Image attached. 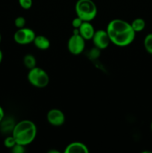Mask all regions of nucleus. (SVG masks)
<instances>
[{"mask_svg": "<svg viewBox=\"0 0 152 153\" xmlns=\"http://www.w3.org/2000/svg\"><path fill=\"white\" fill-rule=\"evenodd\" d=\"M110 42L119 47L128 46L134 41L136 32L131 23L121 19H112L106 28Z\"/></svg>", "mask_w": 152, "mask_h": 153, "instance_id": "obj_1", "label": "nucleus"}, {"mask_svg": "<svg viewBox=\"0 0 152 153\" xmlns=\"http://www.w3.org/2000/svg\"><path fill=\"white\" fill-rule=\"evenodd\" d=\"M37 133V128L35 123L28 120H24L15 124L12 135L16 143L26 146L35 140Z\"/></svg>", "mask_w": 152, "mask_h": 153, "instance_id": "obj_2", "label": "nucleus"}, {"mask_svg": "<svg viewBox=\"0 0 152 153\" xmlns=\"http://www.w3.org/2000/svg\"><path fill=\"white\" fill-rule=\"evenodd\" d=\"M76 15L83 21L90 22L98 13L95 3L92 0H77L75 6Z\"/></svg>", "mask_w": 152, "mask_h": 153, "instance_id": "obj_3", "label": "nucleus"}, {"mask_svg": "<svg viewBox=\"0 0 152 153\" xmlns=\"http://www.w3.org/2000/svg\"><path fill=\"white\" fill-rule=\"evenodd\" d=\"M28 81L32 86L37 88H44L49 85V76L43 69L35 67L31 69L27 75Z\"/></svg>", "mask_w": 152, "mask_h": 153, "instance_id": "obj_4", "label": "nucleus"}, {"mask_svg": "<svg viewBox=\"0 0 152 153\" xmlns=\"http://www.w3.org/2000/svg\"><path fill=\"white\" fill-rule=\"evenodd\" d=\"M36 37L35 31L30 28H18L13 34V40L19 45H27L34 42Z\"/></svg>", "mask_w": 152, "mask_h": 153, "instance_id": "obj_5", "label": "nucleus"}, {"mask_svg": "<svg viewBox=\"0 0 152 153\" xmlns=\"http://www.w3.org/2000/svg\"><path fill=\"white\" fill-rule=\"evenodd\" d=\"M85 41L86 40L79 34H73L67 43L69 52L74 55L81 54L85 49Z\"/></svg>", "mask_w": 152, "mask_h": 153, "instance_id": "obj_6", "label": "nucleus"}, {"mask_svg": "<svg viewBox=\"0 0 152 153\" xmlns=\"http://www.w3.org/2000/svg\"><path fill=\"white\" fill-rule=\"evenodd\" d=\"M92 40L95 47L99 50L107 48L111 43L107 31L103 29L95 31Z\"/></svg>", "mask_w": 152, "mask_h": 153, "instance_id": "obj_7", "label": "nucleus"}, {"mask_svg": "<svg viewBox=\"0 0 152 153\" xmlns=\"http://www.w3.org/2000/svg\"><path fill=\"white\" fill-rule=\"evenodd\" d=\"M46 118L50 125L53 126H61L65 123L66 117L62 111L57 108L51 109L46 115Z\"/></svg>", "mask_w": 152, "mask_h": 153, "instance_id": "obj_8", "label": "nucleus"}, {"mask_svg": "<svg viewBox=\"0 0 152 153\" xmlns=\"http://www.w3.org/2000/svg\"><path fill=\"white\" fill-rule=\"evenodd\" d=\"M79 34L85 40H92L95 30L92 24L90 22L83 21L81 25L79 27Z\"/></svg>", "mask_w": 152, "mask_h": 153, "instance_id": "obj_9", "label": "nucleus"}, {"mask_svg": "<svg viewBox=\"0 0 152 153\" xmlns=\"http://www.w3.org/2000/svg\"><path fill=\"white\" fill-rule=\"evenodd\" d=\"M65 153H88L89 149L87 146L81 142H72L66 147Z\"/></svg>", "mask_w": 152, "mask_h": 153, "instance_id": "obj_10", "label": "nucleus"}, {"mask_svg": "<svg viewBox=\"0 0 152 153\" xmlns=\"http://www.w3.org/2000/svg\"><path fill=\"white\" fill-rule=\"evenodd\" d=\"M33 43L37 49L40 50H46L50 47V40L44 35H36Z\"/></svg>", "mask_w": 152, "mask_h": 153, "instance_id": "obj_11", "label": "nucleus"}, {"mask_svg": "<svg viewBox=\"0 0 152 153\" xmlns=\"http://www.w3.org/2000/svg\"><path fill=\"white\" fill-rule=\"evenodd\" d=\"M23 64L27 69L31 70V69L37 67V60L33 55L27 54L23 58Z\"/></svg>", "mask_w": 152, "mask_h": 153, "instance_id": "obj_12", "label": "nucleus"}, {"mask_svg": "<svg viewBox=\"0 0 152 153\" xmlns=\"http://www.w3.org/2000/svg\"><path fill=\"white\" fill-rule=\"evenodd\" d=\"M131 25L136 33L140 32L143 31L145 27V21L142 18H137L132 21Z\"/></svg>", "mask_w": 152, "mask_h": 153, "instance_id": "obj_13", "label": "nucleus"}, {"mask_svg": "<svg viewBox=\"0 0 152 153\" xmlns=\"http://www.w3.org/2000/svg\"><path fill=\"white\" fill-rule=\"evenodd\" d=\"M0 123H1V130L3 131H4V132H9V131H11L12 132L13 127L15 126L13 121L10 119L5 120H4V119H3L2 121Z\"/></svg>", "mask_w": 152, "mask_h": 153, "instance_id": "obj_14", "label": "nucleus"}, {"mask_svg": "<svg viewBox=\"0 0 152 153\" xmlns=\"http://www.w3.org/2000/svg\"><path fill=\"white\" fill-rule=\"evenodd\" d=\"M144 46L148 53L152 55V33L145 36L144 39Z\"/></svg>", "mask_w": 152, "mask_h": 153, "instance_id": "obj_15", "label": "nucleus"}, {"mask_svg": "<svg viewBox=\"0 0 152 153\" xmlns=\"http://www.w3.org/2000/svg\"><path fill=\"white\" fill-rule=\"evenodd\" d=\"M16 143V140H15L14 137H13V135L11 136H7L4 140V145L6 148L7 149H11L13 146Z\"/></svg>", "mask_w": 152, "mask_h": 153, "instance_id": "obj_16", "label": "nucleus"}, {"mask_svg": "<svg viewBox=\"0 0 152 153\" xmlns=\"http://www.w3.org/2000/svg\"><path fill=\"white\" fill-rule=\"evenodd\" d=\"M25 23H26V20L23 16H17L14 20V25L17 28V29L24 28L25 26Z\"/></svg>", "mask_w": 152, "mask_h": 153, "instance_id": "obj_17", "label": "nucleus"}, {"mask_svg": "<svg viewBox=\"0 0 152 153\" xmlns=\"http://www.w3.org/2000/svg\"><path fill=\"white\" fill-rule=\"evenodd\" d=\"M20 7L25 10H29L33 4V0H18Z\"/></svg>", "mask_w": 152, "mask_h": 153, "instance_id": "obj_18", "label": "nucleus"}, {"mask_svg": "<svg viewBox=\"0 0 152 153\" xmlns=\"http://www.w3.org/2000/svg\"><path fill=\"white\" fill-rule=\"evenodd\" d=\"M10 151L13 153H24L25 152V146H23V145L16 143L10 149Z\"/></svg>", "mask_w": 152, "mask_h": 153, "instance_id": "obj_19", "label": "nucleus"}, {"mask_svg": "<svg viewBox=\"0 0 152 153\" xmlns=\"http://www.w3.org/2000/svg\"><path fill=\"white\" fill-rule=\"evenodd\" d=\"M83 22V21L82 20L80 17H78V16H77L76 17H75L74 19H72V27L74 28H79V27L81 25L82 22Z\"/></svg>", "mask_w": 152, "mask_h": 153, "instance_id": "obj_20", "label": "nucleus"}, {"mask_svg": "<svg viewBox=\"0 0 152 153\" xmlns=\"http://www.w3.org/2000/svg\"><path fill=\"white\" fill-rule=\"evenodd\" d=\"M4 110H3L2 107L0 105V123L2 121V120L4 119Z\"/></svg>", "mask_w": 152, "mask_h": 153, "instance_id": "obj_21", "label": "nucleus"}, {"mask_svg": "<svg viewBox=\"0 0 152 153\" xmlns=\"http://www.w3.org/2000/svg\"><path fill=\"white\" fill-rule=\"evenodd\" d=\"M2 59H3V53L2 52H1V49H0V64H1V61H2Z\"/></svg>", "mask_w": 152, "mask_h": 153, "instance_id": "obj_22", "label": "nucleus"}, {"mask_svg": "<svg viewBox=\"0 0 152 153\" xmlns=\"http://www.w3.org/2000/svg\"><path fill=\"white\" fill-rule=\"evenodd\" d=\"M1 34H0V43H1Z\"/></svg>", "mask_w": 152, "mask_h": 153, "instance_id": "obj_23", "label": "nucleus"}, {"mask_svg": "<svg viewBox=\"0 0 152 153\" xmlns=\"http://www.w3.org/2000/svg\"><path fill=\"white\" fill-rule=\"evenodd\" d=\"M151 131H152V122H151Z\"/></svg>", "mask_w": 152, "mask_h": 153, "instance_id": "obj_24", "label": "nucleus"}]
</instances>
